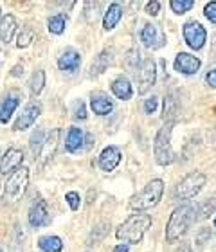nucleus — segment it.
Returning a JSON list of instances; mask_svg holds the SVG:
<instances>
[{
  "label": "nucleus",
  "instance_id": "1",
  "mask_svg": "<svg viewBox=\"0 0 216 252\" xmlns=\"http://www.w3.org/2000/svg\"><path fill=\"white\" fill-rule=\"evenodd\" d=\"M195 215H196V207H193V205H189V204L177 207V209L171 213V216H169V220H168V225H166V240H168L169 243L180 240V238L187 232L191 221L196 218Z\"/></svg>",
  "mask_w": 216,
  "mask_h": 252
},
{
  "label": "nucleus",
  "instance_id": "2",
  "mask_svg": "<svg viewBox=\"0 0 216 252\" xmlns=\"http://www.w3.org/2000/svg\"><path fill=\"white\" fill-rule=\"evenodd\" d=\"M152 227V216L144 215V213H137L132 215L119 229L116 231V238L123 243H139L146 234V231Z\"/></svg>",
  "mask_w": 216,
  "mask_h": 252
},
{
  "label": "nucleus",
  "instance_id": "3",
  "mask_svg": "<svg viewBox=\"0 0 216 252\" xmlns=\"http://www.w3.org/2000/svg\"><path fill=\"white\" fill-rule=\"evenodd\" d=\"M164 193V182L160 179H155L148 182L144 189H141L137 194H133L130 200V207L135 211H148L155 207L160 202Z\"/></svg>",
  "mask_w": 216,
  "mask_h": 252
},
{
  "label": "nucleus",
  "instance_id": "4",
  "mask_svg": "<svg viewBox=\"0 0 216 252\" xmlns=\"http://www.w3.org/2000/svg\"><path fill=\"white\" fill-rule=\"evenodd\" d=\"M175 123H164V126L158 130L155 142H153V153L155 160L160 166H169L175 160V152L171 148V131H173Z\"/></svg>",
  "mask_w": 216,
  "mask_h": 252
},
{
  "label": "nucleus",
  "instance_id": "5",
  "mask_svg": "<svg viewBox=\"0 0 216 252\" xmlns=\"http://www.w3.org/2000/svg\"><path fill=\"white\" fill-rule=\"evenodd\" d=\"M27 186H29V169L26 166H22V168L16 169L15 173H11V177L5 182L4 194H2L4 202H9V204L18 202L26 194Z\"/></svg>",
  "mask_w": 216,
  "mask_h": 252
},
{
  "label": "nucleus",
  "instance_id": "6",
  "mask_svg": "<svg viewBox=\"0 0 216 252\" xmlns=\"http://www.w3.org/2000/svg\"><path fill=\"white\" fill-rule=\"evenodd\" d=\"M207 177L202 171H193V173L185 175L184 179L180 180L177 189H175V198L177 200H189L193 196L200 193L202 188L206 186Z\"/></svg>",
  "mask_w": 216,
  "mask_h": 252
},
{
  "label": "nucleus",
  "instance_id": "7",
  "mask_svg": "<svg viewBox=\"0 0 216 252\" xmlns=\"http://www.w3.org/2000/svg\"><path fill=\"white\" fill-rule=\"evenodd\" d=\"M182 32H184L185 43H187L191 49L198 51V49H202L206 45L207 32H206V29L202 27V24H198V22H187L184 26V29H182Z\"/></svg>",
  "mask_w": 216,
  "mask_h": 252
},
{
  "label": "nucleus",
  "instance_id": "8",
  "mask_svg": "<svg viewBox=\"0 0 216 252\" xmlns=\"http://www.w3.org/2000/svg\"><path fill=\"white\" fill-rule=\"evenodd\" d=\"M157 81V65L152 58L144 60L139 67V94H146Z\"/></svg>",
  "mask_w": 216,
  "mask_h": 252
},
{
  "label": "nucleus",
  "instance_id": "9",
  "mask_svg": "<svg viewBox=\"0 0 216 252\" xmlns=\"http://www.w3.org/2000/svg\"><path fill=\"white\" fill-rule=\"evenodd\" d=\"M141 42L144 43V47L155 51V49H160L166 45V34H164V31L158 26L148 24L141 31Z\"/></svg>",
  "mask_w": 216,
  "mask_h": 252
},
{
  "label": "nucleus",
  "instance_id": "10",
  "mask_svg": "<svg viewBox=\"0 0 216 252\" xmlns=\"http://www.w3.org/2000/svg\"><path fill=\"white\" fill-rule=\"evenodd\" d=\"M60 135H62V130H60V128H54V130L45 137V141H43V144H42V150L38 153L42 166L49 164L54 158L56 150H58V144H60Z\"/></svg>",
  "mask_w": 216,
  "mask_h": 252
},
{
  "label": "nucleus",
  "instance_id": "11",
  "mask_svg": "<svg viewBox=\"0 0 216 252\" xmlns=\"http://www.w3.org/2000/svg\"><path fill=\"white\" fill-rule=\"evenodd\" d=\"M40 114H42V105H40V103H29V105L24 108V112L20 114V117L15 121L13 130L24 131V130H27V128H31V126L36 123Z\"/></svg>",
  "mask_w": 216,
  "mask_h": 252
},
{
  "label": "nucleus",
  "instance_id": "12",
  "mask_svg": "<svg viewBox=\"0 0 216 252\" xmlns=\"http://www.w3.org/2000/svg\"><path fill=\"white\" fill-rule=\"evenodd\" d=\"M22 162H24V152L18 148H11L0 158V173H15L16 169L22 168Z\"/></svg>",
  "mask_w": 216,
  "mask_h": 252
},
{
  "label": "nucleus",
  "instance_id": "13",
  "mask_svg": "<svg viewBox=\"0 0 216 252\" xmlns=\"http://www.w3.org/2000/svg\"><path fill=\"white\" fill-rule=\"evenodd\" d=\"M202 62L196 56H191L187 53H179L177 58H175V70L180 74H185V76H191V74H196L198 68H200Z\"/></svg>",
  "mask_w": 216,
  "mask_h": 252
},
{
  "label": "nucleus",
  "instance_id": "14",
  "mask_svg": "<svg viewBox=\"0 0 216 252\" xmlns=\"http://www.w3.org/2000/svg\"><path fill=\"white\" fill-rule=\"evenodd\" d=\"M51 221V215H49L47 204L43 200H36L29 209V223L31 227H43Z\"/></svg>",
  "mask_w": 216,
  "mask_h": 252
},
{
  "label": "nucleus",
  "instance_id": "15",
  "mask_svg": "<svg viewBox=\"0 0 216 252\" xmlns=\"http://www.w3.org/2000/svg\"><path fill=\"white\" fill-rule=\"evenodd\" d=\"M121 157L123 155L119 148H116V146L105 148L99 155V168L103 169V171H114V169L119 166V162H121Z\"/></svg>",
  "mask_w": 216,
  "mask_h": 252
},
{
  "label": "nucleus",
  "instance_id": "16",
  "mask_svg": "<svg viewBox=\"0 0 216 252\" xmlns=\"http://www.w3.org/2000/svg\"><path fill=\"white\" fill-rule=\"evenodd\" d=\"M81 65V54L74 49H67L58 60V67L65 72H76Z\"/></svg>",
  "mask_w": 216,
  "mask_h": 252
},
{
  "label": "nucleus",
  "instance_id": "17",
  "mask_svg": "<svg viewBox=\"0 0 216 252\" xmlns=\"http://www.w3.org/2000/svg\"><path fill=\"white\" fill-rule=\"evenodd\" d=\"M121 18H123V7L117 2H114V4L108 5V11L103 16V27H105L106 31H112L121 22Z\"/></svg>",
  "mask_w": 216,
  "mask_h": 252
},
{
  "label": "nucleus",
  "instance_id": "18",
  "mask_svg": "<svg viewBox=\"0 0 216 252\" xmlns=\"http://www.w3.org/2000/svg\"><path fill=\"white\" fill-rule=\"evenodd\" d=\"M164 121L166 123H175L177 121V116H179V99H177V94L171 92L164 97Z\"/></svg>",
  "mask_w": 216,
  "mask_h": 252
},
{
  "label": "nucleus",
  "instance_id": "19",
  "mask_svg": "<svg viewBox=\"0 0 216 252\" xmlns=\"http://www.w3.org/2000/svg\"><path fill=\"white\" fill-rule=\"evenodd\" d=\"M16 31V18L13 15H5L0 18V40L4 43H9L13 40V34Z\"/></svg>",
  "mask_w": 216,
  "mask_h": 252
},
{
  "label": "nucleus",
  "instance_id": "20",
  "mask_svg": "<svg viewBox=\"0 0 216 252\" xmlns=\"http://www.w3.org/2000/svg\"><path fill=\"white\" fill-rule=\"evenodd\" d=\"M112 92H114V95L116 97H119V99L126 101L132 97L133 94V89H132V83L128 81L126 78H117L114 83H112Z\"/></svg>",
  "mask_w": 216,
  "mask_h": 252
},
{
  "label": "nucleus",
  "instance_id": "21",
  "mask_svg": "<svg viewBox=\"0 0 216 252\" xmlns=\"http://www.w3.org/2000/svg\"><path fill=\"white\" fill-rule=\"evenodd\" d=\"M90 106H92V110L97 114V116H108L112 110H114V103H112L106 95H92V99H90Z\"/></svg>",
  "mask_w": 216,
  "mask_h": 252
},
{
  "label": "nucleus",
  "instance_id": "22",
  "mask_svg": "<svg viewBox=\"0 0 216 252\" xmlns=\"http://www.w3.org/2000/svg\"><path fill=\"white\" fill-rule=\"evenodd\" d=\"M18 103H20V99H18L16 95H7V97L2 101V105H0V123L9 121L11 116L15 114Z\"/></svg>",
  "mask_w": 216,
  "mask_h": 252
},
{
  "label": "nucleus",
  "instance_id": "23",
  "mask_svg": "<svg viewBox=\"0 0 216 252\" xmlns=\"http://www.w3.org/2000/svg\"><path fill=\"white\" fill-rule=\"evenodd\" d=\"M83 142H85V137H83V131H81V128H76V126H72L69 130V133H67V142H65V146H67V150L69 152H78L79 148H83Z\"/></svg>",
  "mask_w": 216,
  "mask_h": 252
},
{
  "label": "nucleus",
  "instance_id": "24",
  "mask_svg": "<svg viewBox=\"0 0 216 252\" xmlns=\"http://www.w3.org/2000/svg\"><path fill=\"white\" fill-rule=\"evenodd\" d=\"M110 51H103V53L97 56V58L92 62V65H90V76H99V74H103L106 70V67H108V63H110Z\"/></svg>",
  "mask_w": 216,
  "mask_h": 252
},
{
  "label": "nucleus",
  "instance_id": "25",
  "mask_svg": "<svg viewBox=\"0 0 216 252\" xmlns=\"http://www.w3.org/2000/svg\"><path fill=\"white\" fill-rule=\"evenodd\" d=\"M40 249L43 252H62L63 251V242H62V238L58 236H42L40 238V242H38Z\"/></svg>",
  "mask_w": 216,
  "mask_h": 252
},
{
  "label": "nucleus",
  "instance_id": "26",
  "mask_svg": "<svg viewBox=\"0 0 216 252\" xmlns=\"http://www.w3.org/2000/svg\"><path fill=\"white\" fill-rule=\"evenodd\" d=\"M65 24H67V16H65L63 13L51 16L47 22L49 31L53 32V34H62V32L65 31Z\"/></svg>",
  "mask_w": 216,
  "mask_h": 252
},
{
  "label": "nucleus",
  "instance_id": "27",
  "mask_svg": "<svg viewBox=\"0 0 216 252\" xmlns=\"http://www.w3.org/2000/svg\"><path fill=\"white\" fill-rule=\"evenodd\" d=\"M124 67L130 70V72H135L139 67H141V53L139 49H130L124 56Z\"/></svg>",
  "mask_w": 216,
  "mask_h": 252
},
{
  "label": "nucleus",
  "instance_id": "28",
  "mask_svg": "<svg viewBox=\"0 0 216 252\" xmlns=\"http://www.w3.org/2000/svg\"><path fill=\"white\" fill-rule=\"evenodd\" d=\"M43 85H45V72L43 70H36V72L31 76V81H29V89H31L32 95H38L43 90Z\"/></svg>",
  "mask_w": 216,
  "mask_h": 252
},
{
  "label": "nucleus",
  "instance_id": "29",
  "mask_svg": "<svg viewBox=\"0 0 216 252\" xmlns=\"http://www.w3.org/2000/svg\"><path fill=\"white\" fill-rule=\"evenodd\" d=\"M108 229H110V225L108 223H99V225H95V229H92V232H90L89 240H87V243L89 245H95V243H99L103 238L108 234Z\"/></svg>",
  "mask_w": 216,
  "mask_h": 252
},
{
  "label": "nucleus",
  "instance_id": "30",
  "mask_svg": "<svg viewBox=\"0 0 216 252\" xmlns=\"http://www.w3.org/2000/svg\"><path fill=\"white\" fill-rule=\"evenodd\" d=\"M32 40H34V29H31V27H26V29H22L16 45H18L20 49H26V47H29V45H31Z\"/></svg>",
  "mask_w": 216,
  "mask_h": 252
},
{
  "label": "nucleus",
  "instance_id": "31",
  "mask_svg": "<svg viewBox=\"0 0 216 252\" xmlns=\"http://www.w3.org/2000/svg\"><path fill=\"white\" fill-rule=\"evenodd\" d=\"M169 5H171L173 13H177V15H184L185 11H189L191 7L195 5V2H193V0H171Z\"/></svg>",
  "mask_w": 216,
  "mask_h": 252
},
{
  "label": "nucleus",
  "instance_id": "32",
  "mask_svg": "<svg viewBox=\"0 0 216 252\" xmlns=\"http://www.w3.org/2000/svg\"><path fill=\"white\" fill-rule=\"evenodd\" d=\"M43 131L42 128H36L34 130V133L31 135V141H29V146H31V152L36 155V153H40V150H42V144H43Z\"/></svg>",
  "mask_w": 216,
  "mask_h": 252
},
{
  "label": "nucleus",
  "instance_id": "33",
  "mask_svg": "<svg viewBox=\"0 0 216 252\" xmlns=\"http://www.w3.org/2000/svg\"><path fill=\"white\" fill-rule=\"evenodd\" d=\"M99 7H101L99 2H87V4H85V18H87V22H89V24H94V22H95Z\"/></svg>",
  "mask_w": 216,
  "mask_h": 252
},
{
  "label": "nucleus",
  "instance_id": "34",
  "mask_svg": "<svg viewBox=\"0 0 216 252\" xmlns=\"http://www.w3.org/2000/svg\"><path fill=\"white\" fill-rule=\"evenodd\" d=\"M72 110H74V119H87V110H85V105L83 101H76L72 105Z\"/></svg>",
  "mask_w": 216,
  "mask_h": 252
},
{
  "label": "nucleus",
  "instance_id": "35",
  "mask_svg": "<svg viewBox=\"0 0 216 252\" xmlns=\"http://www.w3.org/2000/svg\"><path fill=\"white\" fill-rule=\"evenodd\" d=\"M65 200H67V204H69V207L72 211H78L79 209V202H81V198H79L78 193H74V191H70V193L65 194Z\"/></svg>",
  "mask_w": 216,
  "mask_h": 252
},
{
  "label": "nucleus",
  "instance_id": "36",
  "mask_svg": "<svg viewBox=\"0 0 216 252\" xmlns=\"http://www.w3.org/2000/svg\"><path fill=\"white\" fill-rule=\"evenodd\" d=\"M204 15H206L213 24H216V2H209V4L204 7Z\"/></svg>",
  "mask_w": 216,
  "mask_h": 252
},
{
  "label": "nucleus",
  "instance_id": "37",
  "mask_svg": "<svg viewBox=\"0 0 216 252\" xmlns=\"http://www.w3.org/2000/svg\"><path fill=\"white\" fill-rule=\"evenodd\" d=\"M157 106H158V97L152 95V97L146 99V103H144V112H146V114H153V112L157 110Z\"/></svg>",
  "mask_w": 216,
  "mask_h": 252
},
{
  "label": "nucleus",
  "instance_id": "38",
  "mask_svg": "<svg viewBox=\"0 0 216 252\" xmlns=\"http://www.w3.org/2000/svg\"><path fill=\"white\" fill-rule=\"evenodd\" d=\"M146 11H148V15H158V11H160V2H157V0H153V2H148L146 4Z\"/></svg>",
  "mask_w": 216,
  "mask_h": 252
},
{
  "label": "nucleus",
  "instance_id": "39",
  "mask_svg": "<svg viewBox=\"0 0 216 252\" xmlns=\"http://www.w3.org/2000/svg\"><path fill=\"white\" fill-rule=\"evenodd\" d=\"M206 81L211 89H216V68H213V70H209L206 74Z\"/></svg>",
  "mask_w": 216,
  "mask_h": 252
},
{
  "label": "nucleus",
  "instance_id": "40",
  "mask_svg": "<svg viewBox=\"0 0 216 252\" xmlns=\"http://www.w3.org/2000/svg\"><path fill=\"white\" fill-rule=\"evenodd\" d=\"M22 74H24V67H22V65H15L13 70H11V76H15V78H18Z\"/></svg>",
  "mask_w": 216,
  "mask_h": 252
},
{
  "label": "nucleus",
  "instance_id": "41",
  "mask_svg": "<svg viewBox=\"0 0 216 252\" xmlns=\"http://www.w3.org/2000/svg\"><path fill=\"white\" fill-rule=\"evenodd\" d=\"M85 142H87V144H85V148H87V150H90V148L94 146V135H92V133H87V139H85Z\"/></svg>",
  "mask_w": 216,
  "mask_h": 252
},
{
  "label": "nucleus",
  "instance_id": "42",
  "mask_svg": "<svg viewBox=\"0 0 216 252\" xmlns=\"http://www.w3.org/2000/svg\"><path fill=\"white\" fill-rule=\"evenodd\" d=\"M114 252H128V245L126 243H121V245H117V247L114 249Z\"/></svg>",
  "mask_w": 216,
  "mask_h": 252
},
{
  "label": "nucleus",
  "instance_id": "43",
  "mask_svg": "<svg viewBox=\"0 0 216 252\" xmlns=\"http://www.w3.org/2000/svg\"><path fill=\"white\" fill-rule=\"evenodd\" d=\"M180 252V251H179ZM182 252H191V247L189 245H184V249H182Z\"/></svg>",
  "mask_w": 216,
  "mask_h": 252
},
{
  "label": "nucleus",
  "instance_id": "44",
  "mask_svg": "<svg viewBox=\"0 0 216 252\" xmlns=\"http://www.w3.org/2000/svg\"><path fill=\"white\" fill-rule=\"evenodd\" d=\"M215 227H216V218H215Z\"/></svg>",
  "mask_w": 216,
  "mask_h": 252
}]
</instances>
